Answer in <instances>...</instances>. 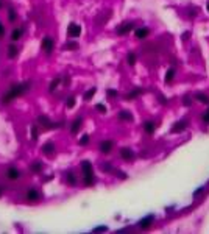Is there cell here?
<instances>
[{"mask_svg": "<svg viewBox=\"0 0 209 234\" xmlns=\"http://www.w3.org/2000/svg\"><path fill=\"white\" fill-rule=\"evenodd\" d=\"M2 6H3V3H2V2H0V8H2Z\"/></svg>", "mask_w": 209, "mask_h": 234, "instance_id": "obj_39", "label": "cell"}, {"mask_svg": "<svg viewBox=\"0 0 209 234\" xmlns=\"http://www.w3.org/2000/svg\"><path fill=\"white\" fill-rule=\"evenodd\" d=\"M27 200H30V201L39 200V192H38V190H34V189H30L28 192H27Z\"/></svg>", "mask_w": 209, "mask_h": 234, "instance_id": "obj_10", "label": "cell"}, {"mask_svg": "<svg viewBox=\"0 0 209 234\" xmlns=\"http://www.w3.org/2000/svg\"><path fill=\"white\" fill-rule=\"evenodd\" d=\"M139 94H142V89H136V91L131 92V94H128V95H126V100H133V98L137 97Z\"/></svg>", "mask_w": 209, "mask_h": 234, "instance_id": "obj_24", "label": "cell"}, {"mask_svg": "<svg viewBox=\"0 0 209 234\" xmlns=\"http://www.w3.org/2000/svg\"><path fill=\"white\" fill-rule=\"evenodd\" d=\"M81 125H83V119H75V122L72 123V128H70L72 134H76V133H78L80 128H81Z\"/></svg>", "mask_w": 209, "mask_h": 234, "instance_id": "obj_9", "label": "cell"}, {"mask_svg": "<svg viewBox=\"0 0 209 234\" xmlns=\"http://www.w3.org/2000/svg\"><path fill=\"white\" fill-rule=\"evenodd\" d=\"M120 156H122L123 159L130 161V159L134 158V151L130 150V148H122V150H120Z\"/></svg>", "mask_w": 209, "mask_h": 234, "instance_id": "obj_8", "label": "cell"}, {"mask_svg": "<svg viewBox=\"0 0 209 234\" xmlns=\"http://www.w3.org/2000/svg\"><path fill=\"white\" fill-rule=\"evenodd\" d=\"M20 36H22V30L16 28V30L13 31V34H11V39H13V41H17V39H20Z\"/></svg>", "mask_w": 209, "mask_h": 234, "instance_id": "obj_23", "label": "cell"}, {"mask_svg": "<svg viewBox=\"0 0 209 234\" xmlns=\"http://www.w3.org/2000/svg\"><path fill=\"white\" fill-rule=\"evenodd\" d=\"M31 139L38 141V128L36 126H31Z\"/></svg>", "mask_w": 209, "mask_h": 234, "instance_id": "obj_29", "label": "cell"}, {"mask_svg": "<svg viewBox=\"0 0 209 234\" xmlns=\"http://www.w3.org/2000/svg\"><path fill=\"white\" fill-rule=\"evenodd\" d=\"M95 109H97V111H100V113H106V106L102 105V103H98V105L95 106Z\"/></svg>", "mask_w": 209, "mask_h": 234, "instance_id": "obj_31", "label": "cell"}, {"mask_svg": "<svg viewBox=\"0 0 209 234\" xmlns=\"http://www.w3.org/2000/svg\"><path fill=\"white\" fill-rule=\"evenodd\" d=\"M184 128H186V122L181 120V122H176L175 126L172 128V131H173V133H180V131H183Z\"/></svg>", "mask_w": 209, "mask_h": 234, "instance_id": "obj_13", "label": "cell"}, {"mask_svg": "<svg viewBox=\"0 0 209 234\" xmlns=\"http://www.w3.org/2000/svg\"><path fill=\"white\" fill-rule=\"evenodd\" d=\"M106 229H108L106 226H98V228H95L94 231H106Z\"/></svg>", "mask_w": 209, "mask_h": 234, "instance_id": "obj_36", "label": "cell"}, {"mask_svg": "<svg viewBox=\"0 0 209 234\" xmlns=\"http://www.w3.org/2000/svg\"><path fill=\"white\" fill-rule=\"evenodd\" d=\"M119 117H120L122 120H126V122H131V120H133V116H131L128 111H120V113H119Z\"/></svg>", "mask_w": 209, "mask_h": 234, "instance_id": "obj_17", "label": "cell"}, {"mask_svg": "<svg viewBox=\"0 0 209 234\" xmlns=\"http://www.w3.org/2000/svg\"><path fill=\"white\" fill-rule=\"evenodd\" d=\"M89 142V136H87V134H84V136L83 137H81V141H80V144L81 145H86Z\"/></svg>", "mask_w": 209, "mask_h": 234, "instance_id": "obj_32", "label": "cell"}, {"mask_svg": "<svg viewBox=\"0 0 209 234\" xmlns=\"http://www.w3.org/2000/svg\"><path fill=\"white\" fill-rule=\"evenodd\" d=\"M100 169H102L103 172H111V166H109V164H102Z\"/></svg>", "mask_w": 209, "mask_h": 234, "instance_id": "obj_33", "label": "cell"}, {"mask_svg": "<svg viewBox=\"0 0 209 234\" xmlns=\"http://www.w3.org/2000/svg\"><path fill=\"white\" fill-rule=\"evenodd\" d=\"M30 87V83H19V84H14V86H11V89L8 91V94H5L2 97V102L3 103H10L11 100H14L16 97L19 95H22L24 92Z\"/></svg>", "mask_w": 209, "mask_h": 234, "instance_id": "obj_1", "label": "cell"}, {"mask_svg": "<svg viewBox=\"0 0 209 234\" xmlns=\"http://www.w3.org/2000/svg\"><path fill=\"white\" fill-rule=\"evenodd\" d=\"M59 81H61V80H59V78H56V80H53V81L50 83V92H53V91L56 89L58 84H59Z\"/></svg>", "mask_w": 209, "mask_h": 234, "instance_id": "obj_26", "label": "cell"}, {"mask_svg": "<svg viewBox=\"0 0 209 234\" xmlns=\"http://www.w3.org/2000/svg\"><path fill=\"white\" fill-rule=\"evenodd\" d=\"M42 50H44L45 53H50L53 50V41H52V38H44L42 39Z\"/></svg>", "mask_w": 209, "mask_h": 234, "instance_id": "obj_4", "label": "cell"}, {"mask_svg": "<svg viewBox=\"0 0 209 234\" xmlns=\"http://www.w3.org/2000/svg\"><path fill=\"white\" fill-rule=\"evenodd\" d=\"M173 76H175V69H169L167 74H165V81L170 83L173 80Z\"/></svg>", "mask_w": 209, "mask_h": 234, "instance_id": "obj_22", "label": "cell"}, {"mask_svg": "<svg viewBox=\"0 0 209 234\" xmlns=\"http://www.w3.org/2000/svg\"><path fill=\"white\" fill-rule=\"evenodd\" d=\"M113 147H114L113 141H103V142L100 144V151L102 153H109L111 150H113Z\"/></svg>", "mask_w": 209, "mask_h": 234, "instance_id": "obj_5", "label": "cell"}, {"mask_svg": "<svg viewBox=\"0 0 209 234\" xmlns=\"http://www.w3.org/2000/svg\"><path fill=\"white\" fill-rule=\"evenodd\" d=\"M6 176H8L10 179H19L20 178V172H19L16 167H11V169H8V172H6Z\"/></svg>", "mask_w": 209, "mask_h": 234, "instance_id": "obj_7", "label": "cell"}, {"mask_svg": "<svg viewBox=\"0 0 209 234\" xmlns=\"http://www.w3.org/2000/svg\"><path fill=\"white\" fill-rule=\"evenodd\" d=\"M31 170L33 172H41L42 170V162H34L31 166Z\"/></svg>", "mask_w": 209, "mask_h": 234, "instance_id": "obj_28", "label": "cell"}, {"mask_svg": "<svg viewBox=\"0 0 209 234\" xmlns=\"http://www.w3.org/2000/svg\"><path fill=\"white\" fill-rule=\"evenodd\" d=\"M208 10H209V3H208Z\"/></svg>", "mask_w": 209, "mask_h": 234, "instance_id": "obj_40", "label": "cell"}, {"mask_svg": "<svg viewBox=\"0 0 209 234\" xmlns=\"http://www.w3.org/2000/svg\"><path fill=\"white\" fill-rule=\"evenodd\" d=\"M203 120H204V122H209V111L203 114Z\"/></svg>", "mask_w": 209, "mask_h": 234, "instance_id": "obj_35", "label": "cell"}, {"mask_svg": "<svg viewBox=\"0 0 209 234\" xmlns=\"http://www.w3.org/2000/svg\"><path fill=\"white\" fill-rule=\"evenodd\" d=\"M148 28H139V30H136V38L137 39H145L147 36H148Z\"/></svg>", "mask_w": 209, "mask_h": 234, "instance_id": "obj_11", "label": "cell"}, {"mask_svg": "<svg viewBox=\"0 0 209 234\" xmlns=\"http://www.w3.org/2000/svg\"><path fill=\"white\" fill-rule=\"evenodd\" d=\"M10 20H16V14H14V11H13V10L10 11Z\"/></svg>", "mask_w": 209, "mask_h": 234, "instance_id": "obj_34", "label": "cell"}, {"mask_svg": "<svg viewBox=\"0 0 209 234\" xmlns=\"http://www.w3.org/2000/svg\"><path fill=\"white\" fill-rule=\"evenodd\" d=\"M66 179H67V183L72 184V186H73V184H76V178H75V175H73L72 172H69V173L66 175Z\"/></svg>", "mask_w": 209, "mask_h": 234, "instance_id": "obj_20", "label": "cell"}, {"mask_svg": "<svg viewBox=\"0 0 209 234\" xmlns=\"http://www.w3.org/2000/svg\"><path fill=\"white\" fill-rule=\"evenodd\" d=\"M152 222H153V217H152V216H150V217H147V218H144V220H141V222H139V228H148Z\"/></svg>", "mask_w": 209, "mask_h": 234, "instance_id": "obj_16", "label": "cell"}, {"mask_svg": "<svg viewBox=\"0 0 209 234\" xmlns=\"http://www.w3.org/2000/svg\"><path fill=\"white\" fill-rule=\"evenodd\" d=\"M3 34H5V28H3L2 22H0V36H3Z\"/></svg>", "mask_w": 209, "mask_h": 234, "instance_id": "obj_37", "label": "cell"}, {"mask_svg": "<svg viewBox=\"0 0 209 234\" xmlns=\"http://www.w3.org/2000/svg\"><path fill=\"white\" fill-rule=\"evenodd\" d=\"M64 48H67V50H73V48H78V44H76V42H67V44L64 45Z\"/></svg>", "mask_w": 209, "mask_h": 234, "instance_id": "obj_27", "label": "cell"}, {"mask_svg": "<svg viewBox=\"0 0 209 234\" xmlns=\"http://www.w3.org/2000/svg\"><path fill=\"white\" fill-rule=\"evenodd\" d=\"M67 33H69V36H70V38H78L80 34H81V28H80V25H76V24H70V25H69V28H67Z\"/></svg>", "mask_w": 209, "mask_h": 234, "instance_id": "obj_3", "label": "cell"}, {"mask_svg": "<svg viewBox=\"0 0 209 234\" xmlns=\"http://www.w3.org/2000/svg\"><path fill=\"white\" fill-rule=\"evenodd\" d=\"M16 55H17V47H16V45H10L8 56H10V58H16Z\"/></svg>", "mask_w": 209, "mask_h": 234, "instance_id": "obj_21", "label": "cell"}, {"mask_svg": "<svg viewBox=\"0 0 209 234\" xmlns=\"http://www.w3.org/2000/svg\"><path fill=\"white\" fill-rule=\"evenodd\" d=\"M126 61H128V64H130V66L136 64V55H134V53H130V55L126 56Z\"/></svg>", "mask_w": 209, "mask_h": 234, "instance_id": "obj_25", "label": "cell"}, {"mask_svg": "<svg viewBox=\"0 0 209 234\" xmlns=\"http://www.w3.org/2000/svg\"><path fill=\"white\" fill-rule=\"evenodd\" d=\"M95 92H97V89H95V87H92V89H89V91L86 92V94H84V102H89V100H91V98H92V97H94V95H95Z\"/></svg>", "mask_w": 209, "mask_h": 234, "instance_id": "obj_19", "label": "cell"}, {"mask_svg": "<svg viewBox=\"0 0 209 234\" xmlns=\"http://www.w3.org/2000/svg\"><path fill=\"white\" fill-rule=\"evenodd\" d=\"M154 128H156V126H154V122H152V120H148V122H145V123H144V130L148 134L154 133Z\"/></svg>", "mask_w": 209, "mask_h": 234, "instance_id": "obj_12", "label": "cell"}, {"mask_svg": "<svg viewBox=\"0 0 209 234\" xmlns=\"http://www.w3.org/2000/svg\"><path fill=\"white\" fill-rule=\"evenodd\" d=\"M0 195H2V190H0Z\"/></svg>", "mask_w": 209, "mask_h": 234, "instance_id": "obj_41", "label": "cell"}, {"mask_svg": "<svg viewBox=\"0 0 209 234\" xmlns=\"http://www.w3.org/2000/svg\"><path fill=\"white\" fill-rule=\"evenodd\" d=\"M108 94H109L111 97H114V95H117V92H115V91H108Z\"/></svg>", "mask_w": 209, "mask_h": 234, "instance_id": "obj_38", "label": "cell"}, {"mask_svg": "<svg viewBox=\"0 0 209 234\" xmlns=\"http://www.w3.org/2000/svg\"><path fill=\"white\" fill-rule=\"evenodd\" d=\"M131 30H133V24H130V22H125V24H122V25L117 28V33H119V34H126V33H130Z\"/></svg>", "mask_w": 209, "mask_h": 234, "instance_id": "obj_6", "label": "cell"}, {"mask_svg": "<svg viewBox=\"0 0 209 234\" xmlns=\"http://www.w3.org/2000/svg\"><path fill=\"white\" fill-rule=\"evenodd\" d=\"M66 105H67V108H73V106H75V98L70 97L67 102H66Z\"/></svg>", "mask_w": 209, "mask_h": 234, "instance_id": "obj_30", "label": "cell"}, {"mask_svg": "<svg viewBox=\"0 0 209 234\" xmlns=\"http://www.w3.org/2000/svg\"><path fill=\"white\" fill-rule=\"evenodd\" d=\"M195 100H198L200 103H204V105H209V97L204 94H197L195 95Z\"/></svg>", "mask_w": 209, "mask_h": 234, "instance_id": "obj_18", "label": "cell"}, {"mask_svg": "<svg viewBox=\"0 0 209 234\" xmlns=\"http://www.w3.org/2000/svg\"><path fill=\"white\" fill-rule=\"evenodd\" d=\"M53 150H55V145H53L52 142H47V144L44 145V147H42V151H44L45 155H52Z\"/></svg>", "mask_w": 209, "mask_h": 234, "instance_id": "obj_15", "label": "cell"}, {"mask_svg": "<svg viewBox=\"0 0 209 234\" xmlns=\"http://www.w3.org/2000/svg\"><path fill=\"white\" fill-rule=\"evenodd\" d=\"M81 169L84 172V184L86 186H92L94 184V172H92V164L89 161H84L81 164Z\"/></svg>", "mask_w": 209, "mask_h": 234, "instance_id": "obj_2", "label": "cell"}, {"mask_svg": "<svg viewBox=\"0 0 209 234\" xmlns=\"http://www.w3.org/2000/svg\"><path fill=\"white\" fill-rule=\"evenodd\" d=\"M38 120H39V123H42V125L45 126V128H52V126H53V123H52V122H50L45 116H39V117H38Z\"/></svg>", "mask_w": 209, "mask_h": 234, "instance_id": "obj_14", "label": "cell"}]
</instances>
